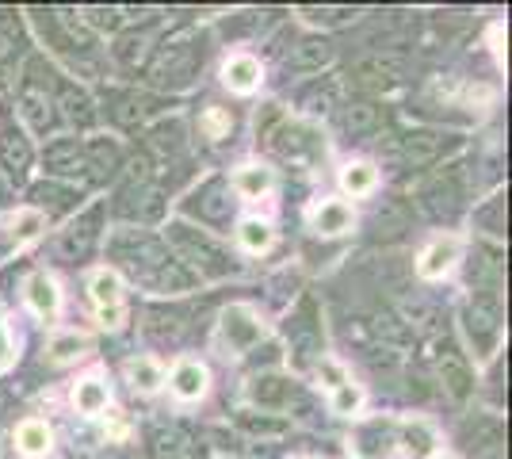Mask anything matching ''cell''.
I'll return each mask as SVG.
<instances>
[{"mask_svg":"<svg viewBox=\"0 0 512 459\" xmlns=\"http://www.w3.org/2000/svg\"><path fill=\"white\" fill-rule=\"evenodd\" d=\"M440 375H444V383H448V391L455 398H467L470 387H474V375H470L467 360H463V352L455 349H444V356H440Z\"/></svg>","mask_w":512,"mask_h":459,"instance_id":"obj_1","label":"cell"},{"mask_svg":"<svg viewBox=\"0 0 512 459\" xmlns=\"http://www.w3.org/2000/svg\"><path fill=\"white\" fill-rule=\"evenodd\" d=\"M356 77L363 88H386L402 77V62L398 58H367V62H360Z\"/></svg>","mask_w":512,"mask_h":459,"instance_id":"obj_2","label":"cell"},{"mask_svg":"<svg viewBox=\"0 0 512 459\" xmlns=\"http://www.w3.org/2000/svg\"><path fill=\"white\" fill-rule=\"evenodd\" d=\"M256 337H260V322H253V314L245 306H237V310L226 314V341L234 349H249Z\"/></svg>","mask_w":512,"mask_h":459,"instance_id":"obj_3","label":"cell"},{"mask_svg":"<svg viewBox=\"0 0 512 459\" xmlns=\"http://www.w3.org/2000/svg\"><path fill=\"white\" fill-rule=\"evenodd\" d=\"M153 459H195V440L180 429H165L153 437Z\"/></svg>","mask_w":512,"mask_h":459,"instance_id":"obj_4","label":"cell"},{"mask_svg":"<svg viewBox=\"0 0 512 459\" xmlns=\"http://www.w3.org/2000/svg\"><path fill=\"white\" fill-rule=\"evenodd\" d=\"M467 326L470 333L482 337V345H490L493 333H497V303L493 299H474L467 310Z\"/></svg>","mask_w":512,"mask_h":459,"instance_id":"obj_5","label":"cell"},{"mask_svg":"<svg viewBox=\"0 0 512 459\" xmlns=\"http://www.w3.org/2000/svg\"><path fill=\"white\" fill-rule=\"evenodd\" d=\"M444 150V138L436 131H413L406 138V161L409 165H428L436 161V153Z\"/></svg>","mask_w":512,"mask_h":459,"instance_id":"obj_6","label":"cell"},{"mask_svg":"<svg viewBox=\"0 0 512 459\" xmlns=\"http://www.w3.org/2000/svg\"><path fill=\"white\" fill-rule=\"evenodd\" d=\"M172 230H176V241H180V245H184L192 257H199V261L207 264L211 272H222V268H226V257H222V253H218L207 238H195V234H188V226H172Z\"/></svg>","mask_w":512,"mask_h":459,"instance_id":"obj_7","label":"cell"},{"mask_svg":"<svg viewBox=\"0 0 512 459\" xmlns=\"http://www.w3.org/2000/svg\"><path fill=\"white\" fill-rule=\"evenodd\" d=\"M0 157H4V169L12 176H23L27 165H31V150H27V142L20 134H4L0 138Z\"/></svg>","mask_w":512,"mask_h":459,"instance_id":"obj_8","label":"cell"},{"mask_svg":"<svg viewBox=\"0 0 512 459\" xmlns=\"http://www.w3.org/2000/svg\"><path fill=\"white\" fill-rule=\"evenodd\" d=\"M226 85L237 88V92H253L256 77H260V69H256L253 58H234V62H226Z\"/></svg>","mask_w":512,"mask_h":459,"instance_id":"obj_9","label":"cell"},{"mask_svg":"<svg viewBox=\"0 0 512 459\" xmlns=\"http://www.w3.org/2000/svg\"><path fill=\"white\" fill-rule=\"evenodd\" d=\"M451 261H455V241H436L425 257H421V276L436 280L440 272H448Z\"/></svg>","mask_w":512,"mask_h":459,"instance_id":"obj_10","label":"cell"},{"mask_svg":"<svg viewBox=\"0 0 512 459\" xmlns=\"http://www.w3.org/2000/svg\"><path fill=\"white\" fill-rule=\"evenodd\" d=\"M203 383H207V375H203L199 364H180L176 375H172V387H176L180 398H199V394H203Z\"/></svg>","mask_w":512,"mask_h":459,"instance_id":"obj_11","label":"cell"},{"mask_svg":"<svg viewBox=\"0 0 512 459\" xmlns=\"http://www.w3.org/2000/svg\"><path fill=\"white\" fill-rule=\"evenodd\" d=\"M46 165L58 169V173H77V169H85V157L77 150V142H62V146L46 153Z\"/></svg>","mask_w":512,"mask_h":459,"instance_id":"obj_12","label":"cell"},{"mask_svg":"<svg viewBox=\"0 0 512 459\" xmlns=\"http://www.w3.org/2000/svg\"><path fill=\"white\" fill-rule=\"evenodd\" d=\"M348 222H352V215H348L344 203H325L314 215V226H318L321 234H341V230H348Z\"/></svg>","mask_w":512,"mask_h":459,"instance_id":"obj_13","label":"cell"},{"mask_svg":"<svg viewBox=\"0 0 512 459\" xmlns=\"http://www.w3.org/2000/svg\"><path fill=\"white\" fill-rule=\"evenodd\" d=\"M16 444H20V452H27V456H43L46 444H50V433H46L39 421H27V425H20V433H16Z\"/></svg>","mask_w":512,"mask_h":459,"instance_id":"obj_14","label":"cell"},{"mask_svg":"<svg viewBox=\"0 0 512 459\" xmlns=\"http://www.w3.org/2000/svg\"><path fill=\"white\" fill-rule=\"evenodd\" d=\"M73 402H77V410H81V414H100V410L107 406V391L96 383V379H88V383L77 387Z\"/></svg>","mask_w":512,"mask_h":459,"instance_id":"obj_15","label":"cell"},{"mask_svg":"<svg viewBox=\"0 0 512 459\" xmlns=\"http://www.w3.org/2000/svg\"><path fill=\"white\" fill-rule=\"evenodd\" d=\"M23 115L31 119L35 131H46V127H50V104H46L43 92H35V88L23 92Z\"/></svg>","mask_w":512,"mask_h":459,"instance_id":"obj_16","label":"cell"},{"mask_svg":"<svg viewBox=\"0 0 512 459\" xmlns=\"http://www.w3.org/2000/svg\"><path fill=\"white\" fill-rule=\"evenodd\" d=\"M96 238V230H92V222H81V226H73L62 241H58V253L62 257H77V253H88V245Z\"/></svg>","mask_w":512,"mask_h":459,"instance_id":"obj_17","label":"cell"},{"mask_svg":"<svg viewBox=\"0 0 512 459\" xmlns=\"http://www.w3.org/2000/svg\"><path fill=\"white\" fill-rule=\"evenodd\" d=\"M329 58H333V46L318 43V39H310V43L299 46V54H295V66H299V69H318V66H325Z\"/></svg>","mask_w":512,"mask_h":459,"instance_id":"obj_18","label":"cell"},{"mask_svg":"<svg viewBox=\"0 0 512 459\" xmlns=\"http://www.w3.org/2000/svg\"><path fill=\"white\" fill-rule=\"evenodd\" d=\"M253 398L260 406H279L283 398H287V383L276 379V375H268V379H256L253 383Z\"/></svg>","mask_w":512,"mask_h":459,"instance_id":"obj_19","label":"cell"},{"mask_svg":"<svg viewBox=\"0 0 512 459\" xmlns=\"http://www.w3.org/2000/svg\"><path fill=\"white\" fill-rule=\"evenodd\" d=\"M344 188H348L352 196H367V192L375 188V169H371V165H348V169H344Z\"/></svg>","mask_w":512,"mask_h":459,"instance_id":"obj_20","label":"cell"},{"mask_svg":"<svg viewBox=\"0 0 512 459\" xmlns=\"http://www.w3.org/2000/svg\"><path fill=\"white\" fill-rule=\"evenodd\" d=\"M31 306H35L39 314H54L58 291H54V284H50L46 276H35V280H31Z\"/></svg>","mask_w":512,"mask_h":459,"instance_id":"obj_21","label":"cell"},{"mask_svg":"<svg viewBox=\"0 0 512 459\" xmlns=\"http://www.w3.org/2000/svg\"><path fill=\"white\" fill-rule=\"evenodd\" d=\"M379 123V111L371 108V104H356V108H348V115H344V127L352 134H363V131H371Z\"/></svg>","mask_w":512,"mask_h":459,"instance_id":"obj_22","label":"cell"},{"mask_svg":"<svg viewBox=\"0 0 512 459\" xmlns=\"http://www.w3.org/2000/svg\"><path fill=\"white\" fill-rule=\"evenodd\" d=\"M62 104H65V115L69 119H77V123H92V104H88L85 92H73V88H65L62 92Z\"/></svg>","mask_w":512,"mask_h":459,"instance_id":"obj_23","label":"cell"},{"mask_svg":"<svg viewBox=\"0 0 512 459\" xmlns=\"http://www.w3.org/2000/svg\"><path fill=\"white\" fill-rule=\"evenodd\" d=\"M130 383H134V387H142V391H157L161 372L153 368L150 360H134V364H130Z\"/></svg>","mask_w":512,"mask_h":459,"instance_id":"obj_24","label":"cell"},{"mask_svg":"<svg viewBox=\"0 0 512 459\" xmlns=\"http://www.w3.org/2000/svg\"><path fill=\"white\" fill-rule=\"evenodd\" d=\"M241 241H245V249L260 253V249L272 245V230H268L264 222H245V226H241Z\"/></svg>","mask_w":512,"mask_h":459,"instance_id":"obj_25","label":"cell"},{"mask_svg":"<svg viewBox=\"0 0 512 459\" xmlns=\"http://www.w3.org/2000/svg\"><path fill=\"white\" fill-rule=\"evenodd\" d=\"M375 333H379V337H386L390 345H406V341H409V329L402 326L398 318H390V314H379V318H375Z\"/></svg>","mask_w":512,"mask_h":459,"instance_id":"obj_26","label":"cell"},{"mask_svg":"<svg viewBox=\"0 0 512 459\" xmlns=\"http://www.w3.org/2000/svg\"><path fill=\"white\" fill-rule=\"evenodd\" d=\"M268 184H272V176L264 173V169H245V173L237 176V188H241L245 196H260V192H268Z\"/></svg>","mask_w":512,"mask_h":459,"instance_id":"obj_27","label":"cell"},{"mask_svg":"<svg viewBox=\"0 0 512 459\" xmlns=\"http://www.w3.org/2000/svg\"><path fill=\"white\" fill-rule=\"evenodd\" d=\"M92 295H96V303H115L119 299V280L111 276V272H100L96 280H92Z\"/></svg>","mask_w":512,"mask_h":459,"instance_id":"obj_28","label":"cell"},{"mask_svg":"<svg viewBox=\"0 0 512 459\" xmlns=\"http://www.w3.org/2000/svg\"><path fill=\"white\" fill-rule=\"evenodd\" d=\"M406 448L413 452V456L432 452V433H428L425 425H406Z\"/></svg>","mask_w":512,"mask_h":459,"instance_id":"obj_29","label":"cell"},{"mask_svg":"<svg viewBox=\"0 0 512 459\" xmlns=\"http://www.w3.org/2000/svg\"><path fill=\"white\" fill-rule=\"evenodd\" d=\"M379 230H386V234H402V230H406V211H402L398 203H386L383 215H379Z\"/></svg>","mask_w":512,"mask_h":459,"instance_id":"obj_30","label":"cell"},{"mask_svg":"<svg viewBox=\"0 0 512 459\" xmlns=\"http://www.w3.org/2000/svg\"><path fill=\"white\" fill-rule=\"evenodd\" d=\"M333 406H337L341 414L356 410V406H360V391H356V387H341V391H337V402H333Z\"/></svg>","mask_w":512,"mask_h":459,"instance_id":"obj_31","label":"cell"},{"mask_svg":"<svg viewBox=\"0 0 512 459\" xmlns=\"http://www.w3.org/2000/svg\"><path fill=\"white\" fill-rule=\"evenodd\" d=\"M73 352H81V337H62V341H54V356H58V360L73 356Z\"/></svg>","mask_w":512,"mask_h":459,"instance_id":"obj_32","label":"cell"},{"mask_svg":"<svg viewBox=\"0 0 512 459\" xmlns=\"http://www.w3.org/2000/svg\"><path fill=\"white\" fill-rule=\"evenodd\" d=\"M203 123H207V131H211V138H218V134H222L226 127H230V115H222V111H211V115H207Z\"/></svg>","mask_w":512,"mask_h":459,"instance_id":"obj_33","label":"cell"},{"mask_svg":"<svg viewBox=\"0 0 512 459\" xmlns=\"http://www.w3.org/2000/svg\"><path fill=\"white\" fill-rule=\"evenodd\" d=\"M39 230V215H20V222H16V234L20 238H31Z\"/></svg>","mask_w":512,"mask_h":459,"instance_id":"obj_34","label":"cell"},{"mask_svg":"<svg viewBox=\"0 0 512 459\" xmlns=\"http://www.w3.org/2000/svg\"><path fill=\"white\" fill-rule=\"evenodd\" d=\"M88 16L100 23V27H115L119 23V12H88Z\"/></svg>","mask_w":512,"mask_h":459,"instance_id":"obj_35","label":"cell"}]
</instances>
